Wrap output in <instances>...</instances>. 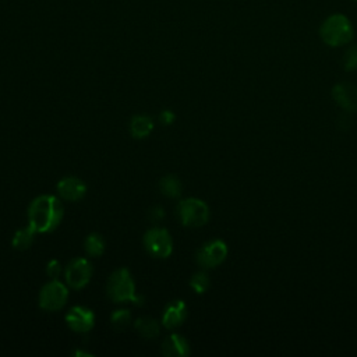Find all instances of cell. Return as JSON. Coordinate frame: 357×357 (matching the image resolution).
I'll return each instance as SVG.
<instances>
[{
    "label": "cell",
    "mask_w": 357,
    "mask_h": 357,
    "mask_svg": "<svg viewBox=\"0 0 357 357\" xmlns=\"http://www.w3.org/2000/svg\"><path fill=\"white\" fill-rule=\"evenodd\" d=\"M28 218L29 226L36 233L50 231L63 218V205L53 195H40L29 205Z\"/></svg>",
    "instance_id": "obj_1"
},
{
    "label": "cell",
    "mask_w": 357,
    "mask_h": 357,
    "mask_svg": "<svg viewBox=\"0 0 357 357\" xmlns=\"http://www.w3.org/2000/svg\"><path fill=\"white\" fill-rule=\"evenodd\" d=\"M67 297V287L61 282L53 279L42 287L39 293V305L47 311H57L66 304Z\"/></svg>",
    "instance_id": "obj_5"
},
{
    "label": "cell",
    "mask_w": 357,
    "mask_h": 357,
    "mask_svg": "<svg viewBox=\"0 0 357 357\" xmlns=\"http://www.w3.org/2000/svg\"><path fill=\"white\" fill-rule=\"evenodd\" d=\"M135 329L144 336V337H156L159 335V324L149 317H142L135 321Z\"/></svg>",
    "instance_id": "obj_15"
},
{
    "label": "cell",
    "mask_w": 357,
    "mask_h": 357,
    "mask_svg": "<svg viewBox=\"0 0 357 357\" xmlns=\"http://www.w3.org/2000/svg\"><path fill=\"white\" fill-rule=\"evenodd\" d=\"M35 230L28 226V227H24L18 231H15L14 237H13V247L17 248V250H26L31 247L32 241H33V236H35Z\"/></svg>",
    "instance_id": "obj_16"
},
{
    "label": "cell",
    "mask_w": 357,
    "mask_h": 357,
    "mask_svg": "<svg viewBox=\"0 0 357 357\" xmlns=\"http://www.w3.org/2000/svg\"><path fill=\"white\" fill-rule=\"evenodd\" d=\"M66 322L74 332L85 333L92 329L95 322V315L89 308L75 305L67 312Z\"/></svg>",
    "instance_id": "obj_9"
},
{
    "label": "cell",
    "mask_w": 357,
    "mask_h": 357,
    "mask_svg": "<svg viewBox=\"0 0 357 357\" xmlns=\"http://www.w3.org/2000/svg\"><path fill=\"white\" fill-rule=\"evenodd\" d=\"M57 191L66 201H78L85 195L86 185L77 177H64L57 183Z\"/></svg>",
    "instance_id": "obj_11"
},
{
    "label": "cell",
    "mask_w": 357,
    "mask_h": 357,
    "mask_svg": "<svg viewBox=\"0 0 357 357\" xmlns=\"http://www.w3.org/2000/svg\"><path fill=\"white\" fill-rule=\"evenodd\" d=\"M160 191L170 198H176L181 194V183L176 176H166L159 181Z\"/></svg>",
    "instance_id": "obj_17"
},
{
    "label": "cell",
    "mask_w": 357,
    "mask_h": 357,
    "mask_svg": "<svg viewBox=\"0 0 357 357\" xmlns=\"http://www.w3.org/2000/svg\"><path fill=\"white\" fill-rule=\"evenodd\" d=\"M163 216H165V211H163V208H160V206H153V208L149 211V219H151L152 222H159L160 219H163Z\"/></svg>",
    "instance_id": "obj_23"
},
{
    "label": "cell",
    "mask_w": 357,
    "mask_h": 357,
    "mask_svg": "<svg viewBox=\"0 0 357 357\" xmlns=\"http://www.w3.org/2000/svg\"><path fill=\"white\" fill-rule=\"evenodd\" d=\"M145 248L159 258H166L172 254L173 243L169 231L163 227H152L144 236Z\"/></svg>",
    "instance_id": "obj_6"
},
{
    "label": "cell",
    "mask_w": 357,
    "mask_h": 357,
    "mask_svg": "<svg viewBox=\"0 0 357 357\" xmlns=\"http://www.w3.org/2000/svg\"><path fill=\"white\" fill-rule=\"evenodd\" d=\"M177 215L184 226L198 227L208 222L209 208L208 205L197 198H187L180 201L177 206Z\"/></svg>",
    "instance_id": "obj_4"
},
{
    "label": "cell",
    "mask_w": 357,
    "mask_h": 357,
    "mask_svg": "<svg viewBox=\"0 0 357 357\" xmlns=\"http://www.w3.org/2000/svg\"><path fill=\"white\" fill-rule=\"evenodd\" d=\"M46 272H47V275H49L52 279H57L59 275H60V272H61V265H60V262L56 261V259H52V261L47 264V266H46Z\"/></svg>",
    "instance_id": "obj_22"
},
{
    "label": "cell",
    "mask_w": 357,
    "mask_h": 357,
    "mask_svg": "<svg viewBox=\"0 0 357 357\" xmlns=\"http://www.w3.org/2000/svg\"><path fill=\"white\" fill-rule=\"evenodd\" d=\"M159 119H160V121H162L163 124L169 126V124H172V123L174 121V114H173L170 110H163V112L160 113Z\"/></svg>",
    "instance_id": "obj_24"
},
{
    "label": "cell",
    "mask_w": 357,
    "mask_h": 357,
    "mask_svg": "<svg viewBox=\"0 0 357 357\" xmlns=\"http://www.w3.org/2000/svg\"><path fill=\"white\" fill-rule=\"evenodd\" d=\"M92 276V265L85 258H75L66 268V280L73 289L84 287Z\"/></svg>",
    "instance_id": "obj_8"
},
{
    "label": "cell",
    "mask_w": 357,
    "mask_h": 357,
    "mask_svg": "<svg viewBox=\"0 0 357 357\" xmlns=\"http://www.w3.org/2000/svg\"><path fill=\"white\" fill-rule=\"evenodd\" d=\"M107 296L114 303L132 301L134 304H142V298L135 294V284L131 278V273L126 268L114 271L107 280Z\"/></svg>",
    "instance_id": "obj_3"
},
{
    "label": "cell",
    "mask_w": 357,
    "mask_h": 357,
    "mask_svg": "<svg viewBox=\"0 0 357 357\" xmlns=\"http://www.w3.org/2000/svg\"><path fill=\"white\" fill-rule=\"evenodd\" d=\"M190 284L195 293H204L209 287V278L205 272H197L192 275Z\"/></svg>",
    "instance_id": "obj_20"
},
{
    "label": "cell",
    "mask_w": 357,
    "mask_h": 357,
    "mask_svg": "<svg viewBox=\"0 0 357 357\" xmlns=\"http://www.w3.org/2000/svg\"><path fill=\"white\" fill-rule=\"evenodd\" d=\"M319 36L328 45L339 47L351 42L354 29L350 20L343 14H332L319 26Z\"/></svg>",
    "instance_id": "obj_2"
},
{
    "label": "cell",
    "mask_w": 357,
    "mask_h": 357,
    "mask_svg": "<svg viewBox=\"0 0 357 357\" xmlns=\"http://www.w3.org/2000/svg\"><path fill=\"white\" fill-rule=\"evenodd\" d=\"M356 1H357V0H356Z\"/></svg>",
    "instance_id": "obj_25"
},
{
    "label": "cell",
    "mask_w": 357,
    "mask_h": 357,
    "mask_svg": "<svg viewBox=\"0 0 357 357\" xmlns=\"http://www.w3.org/2000/svg\"><path fill=\"white\" fill-rule=\"evenodd\" d=\"M227 245L222 240H212L204 244L197 252V262L202 268H215L225 261Z\"/></svg>",
    "instance_id": "obj_7"
},
{
    "label": "cell",
    "mask_w": 357,
    "mask_h": 357,
    "mask_svg": "<svg viewBox=\"0 0 357 357\" xmlns=\"http://www.w3.org/2000/svg\"><path fill=\"white\" fill-rule=\"evenodd\" d=\"M85 251L92 255V257H99L102 255L103 250H105V241L102 238V236L96 234V233H92L89 234L86 238H85Z\"/></svg>",
    "instance_id": "obj_18"
},
{
    "label": "cell",
    "mask_w": 357,
    "mask_h": 357,
    "mask_svg": "<svg viewBox=\"0 0 357 357\" xmlns=\"http://www.w3.org/2000/svg\"><path fill=\"white\" fill-rule=\"evenodd\" d=\"M184 319H185V304L181 300H176L166 307L162 318V324L167 329H173L176 326H180Z\"/></svg>",
    "instance_id": "obj_12"
},
{
    "label": "cell",
    "mask_w": 357,
    "mask_h": 357,
    "mask_svg": "<svg viewBox=\"0 0 357 357\" xmlns=\"http://www.w3.org/2000/svg\"><path fill=\"white\" fill-rule=\"evenodd\" d=\"M110 321L116 331H126L131 322V315L127 310H119L112 314Z\"/></svg>",
    "instance_id": "obj_19"
},
{
    "label": "cell",
    "mask_w": 357,
    "mask_h": 357,
    "mask_svg": "<svg viewBox=\"0 0 357 357\" xmlns=\"http://www.w3.org/2000/svg\"><path fill=\"white\" fill-rule=\"evenodd\" d=\"M343 68L347 71L357 70V45L350 46L343 54Z\"/></svg>",
    "instance_id": "obj_21"
},
{
    "label": "cell",
    "mask_w": 357,
    "mask_h": 357,
    "mask_svg": "<svg viewBox=\"0 0 357 357\" xmlns=\"http://www.w3.org/2000/svg\"><path fill=\"white\" fill-rule=\"evenodd\" d=\"M332 96L335 102L346 112H357V86L349 82H342L333 86Z\"/></svg>",
    "instance_id": "obj_10"
},
{
    "label": "cell",
    "mask_w": 357,
    "mask_h": 357,
    "mask_svg": "<svg viewBox=\"0 0 357 357\" xmlns=\"http://www.w3.org/2000/svg\"><path fill=\"white\" fill-rule=\"evenodd\" d=\"M162 353L167 357L187 356L190 353V347L183 336H180L178 333H172L163 340Z\"/></svg>",
    "instance_id": "obj_13"
},
{
    "label": "cell",
    "mask_w": 357,
    "mask_h": 357,
    "mask_svg": "<svg viewBox=\"0 0 357 357\" xmlns=\"http://www.w3.org/2000/svg\"><path fill=\"white\" fill-rule=\"evenodd\" d=\"M152 128H153L152 119L148 117V116H142V114L134 116L132 120H131V124H130L131 134H132V137H135V138L148 137V135L151 134Z\"/></svg>",
    "instance_id": "obj_14"
}]
</instances>
